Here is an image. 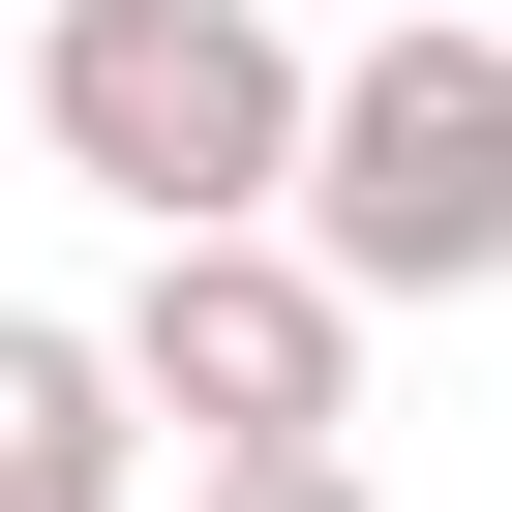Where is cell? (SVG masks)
Wrapping results in <instances>:
<instances>
[{
  "label": "cell",
  "mask_w": 512,
  "mask_h": 512,
  "mask_svg": "<svg viewBox=\"0 0 512 512\" xmlns=\"http://www.w3.org/2000/svg\"><path fill=\"white\" fill-rule=\"evenodd\" d=\"M181 512H362V452H211Z\"/></svg>",
  "instance_id": "cell-5"
},
{
  "label": "cell",
  "mask_w": 512,
  "mask_h": 512,
  "mask_svg": "<svg viewBox=\"0 0 512 512\" xmlns=\"http://www.w3.org/2000/svg\"><path fill=\"white\" fill-rule=\"evenodd\" d=\"M91 362H121V422H181V482H211V452H332V422H362V302L302 272V241H151Z\"/></svg>",
  "instance_id": "cell-3"
},
{
  "label": "cell",
  "mask_w": 512,
  "mask_h": 512,
  "mask_svg": "<svg viewBox=\"0 0 512 512\" xmlns=\"http://www.w3.org/2000/svg\"><path fill=\"white\" fill-rule=\"evenodd\" d=\"M302 31H272V0H61V31H31V151L121 211V241H272L302 211Z\"/></svg>",
  "instance_id": "cell-1"
},
{
  "label": "cell",
  "mask_w": 512,
  "mask_h": 512,
  "mask_svg": "<svg viewBox=\"0 0 512 512\" xmlns=\"http://www.w3.org/2000/svg\"><path fill=\"white\" fill-rule=\"evenodd\" d=\"M272 241H302L332 302H482V272H512V31H392V61H332Z\"/></svg>",
  "instance_id": "cell-2"
},
{
  "label": "cell",
  "mask_w": 512,
  "mask_h": 512,
  "mask_svg": "<svg viewBox=\"0 0 512 512\" xmlns=\"http://www.w3.org/2000/svg\"><path fill=\"white\" fill-rule=\"evenodd\" d=\"M121 452H151V422H121V362H91L61 302H0V512H151Z\"/></svg>",
  "instance_id": "cell-4"
},
{
  "label": "cell",
  "mask_w": 512,
  "mask_h": 512,
  "mask_svg": "<svg viewBox=\"0 0 512 512\" xmlns=\"http://www.w3.org/2000/svg\"><path fill=\"white\" fill-rule=\"evenodd\" d=\"M0 121H31V31H0Z\"/></svg>",
  "instance_id": "cell-7"
},
{
  "label": "cell",
  "mask_w": 512,
  "mask_h": 512,
  "mask_svg": "<svg viewBox=\"0 0 512 512\" xmlns=\"http://www.w3.org/2000/svg\"><path fill=\"white\" fill-rule=\"evenodd\" d=\"M392 31H512V0H392Z\"/></svg>",
  "instance_id": "cell-6"
}]
</instances>
